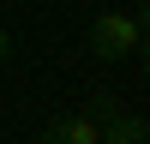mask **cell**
Here are the masks:
<instances>
[{
	"label": "cell",
	"mask_w": 150,
	"mask_h": 144,
	"mask_svg": "<svg viewBox=\"0 0 150 144\" xmlns=\"http://www.w3.org/2000/svg\"><path fill=\"white\" fill-rule=\"evenodd\" d=\"M138 42H144V18L138 12H102V18L90 24V54L96 60H132L138 54Z\"/></svg>",
	"instance_id": "1"
},
{
	"label": "cell",
	"mask_w": 150,
	"mask_h": 144,
	"mask_svg": "<svg viewBox=\"0 0 150 144\" xmlns=\"http://www.w3.org/2000/svg\"><path fill=\"white\" fill-rule=\"evenodd\" d=\"M42 144H102V102L90 114H54L42 132Z\"/></svg>",
	"instance_id": "2"
},
{
	"label": "cell",
	"mask_w": 150,
	"mask_h": 144,
	"mask_svg": "<svg viewBox=\"0 0 150 144\" xmlns=\"http://www.w3.org/2000/svg\"><path fill=\"white\" fill-rule=\"evenodd\" d=\"M102 144H150V126L126 108H108L102 102Z\"/></svg>",
	"instance_id": "3"
},
{
	"label": "cell",
	"mask_w": 150,
	"mask_h": 144,
	"mask_svg": "<svg viewBox=\"0 0 150 144\" xmlns=\"http://www.w3.org/2000/svg\"><path fill=\"white\" fill-rule=\"evenodd\" d=\"M6 54H12V36H6V30H0V66H6Z\"/></svg>",
	"instance_id": "4"
}]
</instances>
